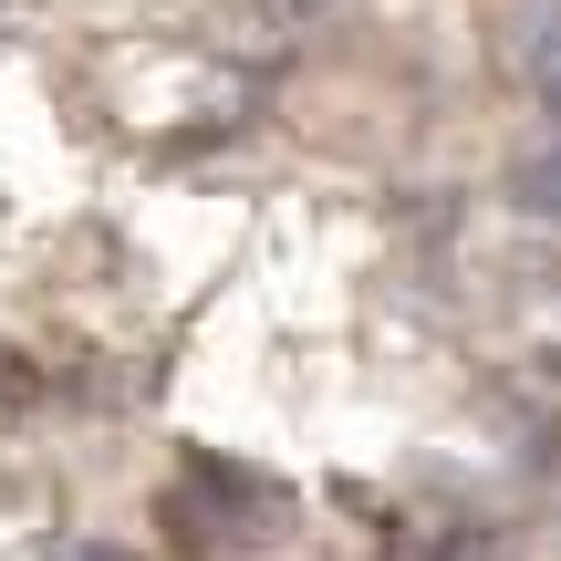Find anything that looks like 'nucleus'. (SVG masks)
Listing matches in <instances>:
<instances>
[{
	"label": "nucleus",
	"instance_id": "2",
	"mask_svg": "<svg viewBox=\"0 0 561 561\" xmlns=\"http://www.w3.org/2000/svg\"><path fill=\"white\" fill-rule=\"evenodd\" d=\"M500 198L520 208L530 229H561V125H541V136H520V146H510Z\"/></svg>",
	"mask_w": 561,
	"mask_h": 561
},
{
	"label": "nucleus",
	"instance_id": "3",
	"mask_svg": "<svg viewBox=\"0 0 561 561\" xmlns=\"http://www.w3.org/2000/svg\"><path fill=\"white\" fill-rule=\"evenodd\" d=\"M343 11H354V0H250V21H261L271 42H312V32H333Z\"/></svg>",
	"mask_w": 561,
	"mask_h": 561
},
{
	"label": "nucleus",
	"instance_id": "1",
	"mask_svg": "<svg viewBox=\"0 0 561 561\" xmlns=\"http://www.w3.org/2000/svg\"><path fill=\"white\" fill-rule=\"evenodd\" d=\"M500 73L561 115V0H510L500 11Z\"/></svg>",
	"mask_w": 561,
	"mask_h": 561
}]
</instances>
